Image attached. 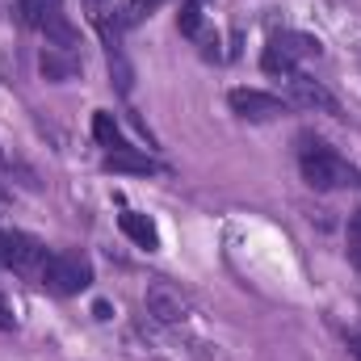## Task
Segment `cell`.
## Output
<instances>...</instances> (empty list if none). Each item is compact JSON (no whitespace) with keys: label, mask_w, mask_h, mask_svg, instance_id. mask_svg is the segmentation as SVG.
<instances>
[{"label":"cell","mask_w":361,"mask_h":361,"mask_svg":"<svg viewBox=\"0 0 361 361\" xmlns=\"http://www.w3.org/2000/svg\"><path fill=\"white\" fill-rule=\"evenodd\" d=\"M294 156H298V173L315 193H341V189H361V169H353L328 139L319 135H298L294 139Z\"/></svg>","instance_id":"6da1fadb"},{"label":"cell","mask_w":361,"mask_h":361,"mask_svg":"<svg viewBox=\"0 0 361 361\" xmlns=\"http://www.w3.org/2000/svg\"><path fill=\"white\" fill-rule=\"evenodd\" d=\"M92 139H97V147L105 152V169H114V173H139V177L164 173L143 147H135V143L122 135V126H118V118H114L109 109H97V114H92Z\"/></svg>","instance_id":"7a4b0ae2"},{"label":"cell","mask_w":361,"mask_h":361,"mask_svg":"<svg viewBox=\"0 0 361 361\" xmlns=\"http://www.w3.org/2000/svg\"><path fill=\"white\" fill-rule=\"evenodd\" d=\"M34 286H42L47 294H59V298H72V294H85L92 286V261L85 252H68V248H51L47 261L34 273Z\"/></svg>","instance_id":"3957f363"},{"label":"cell","mask_w":361,"mask_h":361,"mask_svg":"<svg viewBox=\"0 0 361 361\" xmlns=\"http://www.w3.org/2000/svg\"><path fill=\"white\" fill-rule=\"evenodd\" d=\"M324 55V47H319V38H311V34H302V30H277L269 34V42H265V51H261V72L265 76H294V72H302L298 63H307V59H319Z\"/></svg>","instance_id":"277c9868"},{"label":"cell","mask_w":361,"mask_h":361,"mask_svg":"<svg viewBox=\"0 0 361 361\" xmlns=\"http://www.w3.org/2000/svg\"><path fill=\"white\" fill-rule=\"evenodd\" d=\"M17 13H21V21H25L30 30L47 34V42H55L59 51H68V55L76 51L80 34H76V25L68 21L63 0H17Z\"/></svg>","instance_id":"5b68a950"},{"label":"cell","mask_w":361,"mask_h":361,"mask_svg":"<svg viewBox=\"0 0 361 361\" xmlns=\"http://www.w3.org/2000/svg\"><path fill=\"white\" fill-rule=\"evenodd\" d=\"M47 252L51 248L42 240H34L30 231H0V269H13L34 281V273L47 261Z\"/></svg>","instance_id":"8992f818"},{"label":"cell","mask_w":361,"mask_h":361,"mask_svg":"<svg viewBox=\"0 0 361 361\" xmlns=\"http://www.w3.org/2000/svg\"><path fill=\"white\" fill-rule=\"evenodd\" d=\"M143 307H147V315H152L160 328H173V332H180V328L189 324V315H193L189 298L180 294L177 286H169V281H152L147 294H143Z\"/></svg>","instance_id":"52a82bcc"},{"label":"cell","mask_w":361,"mask_h":361,"mask_svg":"<svg viewBox=\"0 0 361 361\" xmlns=\"http://www.w3.org/2000/svg\"><path fill=\"white\" fill-rule=\"evenodd\" d=\"M227 105H231V114L244 118V122H277V118H286V114L294 109L286 97L265 92V89H231L227 92Z\"/></svg>","instance_id":"ba28073f"},{"label":"cell","mask_w":361,"mask_h":361,"mask_svg":"<svg viewBox=\"0 0 361 361\" xmlns=\"http://www.w3.org/2000/svg\"><path fill=\"white\" fill-rule=\"evenodd\" d=\"M286 85H290V105L294 109H315V114H328V118H345V105H341V97L332 89H324L319 80H311L307 72H294V76H286Z\"/></svg>","instance_id":"9c48e42d"},{"label":"cell","mask_w":361,"mask_h":361,"mask_svg":"<svg viewBox=\"0 0 361 361\" xmlns=\"http://www.w3.org/2000/svg\"><path fill=\"white\" fill-rule=\"evenodd\" d=\"M118 227H122V235H130L143 252H156V248H160V227H156L147 214H139V210H122V214H118Z\"/></svg>","instance_id":"30bf717a"},{"label":"cell","mask_w":361,"mask_h":361,"mask_svg":"<svg viewBox=\"0 0 361 361\" xmlns=\"http://www.w3.org/2000/svg\"><path fill=\"white\" fill-rule=\"evenodd\" d=\"M160 4H169V0H126V4H122V8L114 13V25H118V30L126 34L130 25H139V21H147V17H152V13H156Z\"/></svg>","instance_id":"8fae6325"},{"label":"cell","mask_w":361,"mask_h":361,"mask_svg":"<svg viewBox=\"0 0 361 361\" xmlns=\"http://www.w3.org/2000/svg\"><path fill=\"white\" fill-rule=\"evenodd\" d=\"M202 21H206V0H180L177 30L185 38H202Z\"/></svg>","instance_id":"7c38bea8"},{"label":"cell","mask_w":361,"mask_h":361,"mask_svg":"<svg viewBox=\"0 0 361 361\" xmlns=\"http://www.w3.org/2000/svg\"><path fill=\"white\" fill-rule=\"evenodd\" d=\"M17 328V319H13V311H8V302L0 298V332H13Z\"/></svg>","instance_id":"4fadbf2b"},{"label":"cell","mask_w":361,"mask_h":361,"mask_svg":"<svg viewBox=\"0 0 361 361\" xmlns=\"http://www.w3.org/2000/svg\"><path fill=\"white\" fill-rule=\"evenodd\" d=\"M345 345H349V353L361 361V332H349V336H345Z\"/></svg>","instance_id":"5bb4252c"},{"label":"cell","mask_w":361,"mask_h":361,"mask_svg":"<svg viewBox=\"0 0 361 361\" xmlns=\"http://www.w3.org/2000/svg\"><path fill=\"white\" fill-rule=\"evenodd\" d=\"M0 169H8V156H4V152H0Z\"/></svg>","instance_id":"9a60e30c"}]
</instances>
